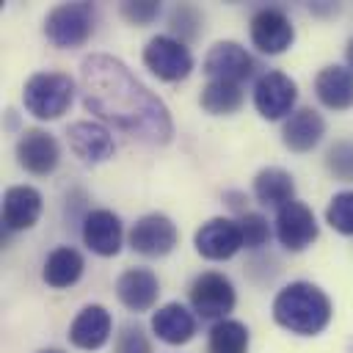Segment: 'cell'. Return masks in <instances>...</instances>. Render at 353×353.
I'll use <instances>...</instances> for the list:
<instances>
[{
  "instance_id": "cb8c5ba5",
  "label": "cell",
  "mask_w": 353,
  "mask_h": 353,
  "mask_svg": "<svg viewBox=\"0 0 353 353\" xmlns=\"http://www.w3.org/2000/svg\"><path fill=\"white\" fill-rule=\"evenodd\" d=\"M243 85L240 83H226V80H207V85L201 88V108L210 116H232L243 108Z\"/></svg>"
},
{
  "instance_id": "83f0119b",
  "label": "cell",
  "mask_w": 353,
  "mask_h": 353,
  "mask_svg": "<svg viewBox=\"0 0 353 353\" xmlns=\"http://www.w3.org/2000/svg\"><path fill=\"white\" fill-rule=\"evenodd\" d=\"M237 223H240V232H243V248L256 251V248L268 245V240H270V223H268L265 215H259V212H243L237 218Z\"/></svg>"
},
{
  "instance_id": "7c38bea8",
  "label": "cell",
  "mask_w": 353,
  "mask_h": 353,
  "mask_svg": "<svg viewBox=\"0 0 353 353\" xmlns=\"http://www.w3.org/2000/svg\"><path fill=\"white\" fill-rule=\"evenodd\" d=\"M193 245L196 251L204 256V259H212V262H223V259H232L240 248H243V232H240V223L234 218H210L204 221L196 234H193Z\"/></svg>"
},
{
  "instance_id": "5bb4252c",
  "label": "cell",
  "mask_w": 353,
  "mask_h": 353,
  "mask_svg": "<svg viewBox=\"0 0 353 353\" xmlns=\"http://www.w3.org/2000/svg\"><path fill=\"white\" fill-rule=\"evenodd\" d=\"M80 237L97 256H116L124 245V226L113 210H88L80 223Z\"/></svg>"
},
{
  "instance_id": "4316f807",
  "label": "cell",
  "mask_w": 353,
  "mask_h": 353,
  "mask_svg": "<svg viewBox=\"0 0 353 353\" xmlns=\"http://www.w3.org/2000/svg\"><path fill=\"white\" fill-rule=\"evenodd\" d=\"M168 22H171V36L188 44V41H193V39L199 36L201 14H199L196 6H190V3H179V6H174Z\"/></svg>"
},
{
  "instance_id": "f1b7e54d",
  "label": "cell",
  "mask_w": 353,
  "mask_h": 353,
  "mask_svg": "<svg viewBox=\"0 0 353 353\" xmlns=\"http://www.w3.org/2000/svg\"><path fill=\"white\" fill-rule=\"evenodd\" d=\"M325 165L336 179L353 182V141H336L325 154Z\"/></svg>"
},
{
  "instance_id": "9a60e30c",
  "label": "cell",
  "mask_w": 353,
  "mask_h": 353,
  "mask_svg": "<svg viewBox=\"0 0 353 353\" xmlns=\"http://www.w3.org/2000/svg\"><path fill=\"white\" fill-rule=\"evenodd\" d=\"M66 141H69V149L83 160V163H105L113 157L116 152V143H113V135L105 124L99 121H72L66 127Z\"/></svg>"
},
{
  "instance_id": "44dd1931",
  "label": "cell",
  "mask_w": 353,
  "mask_h": 353,
  "mask_svg": "<svg viewBox=\"0 0 353 353\" xmlns=\"http://www.w3.org/2000/svg\"><path fill=\"white\" fill-rule=\"evenodd\" d=\"M152 331L165 345H185L196 334V314L190 309H185L179 301L163 303L152 314Z\"/></svg>"
},
{
  "instance_id": "ba28073f",
  "label": "cell",
  "mask_w": 353,
  "mask_h": 353,
  "mask_svg": "<svg viewBox=\"0 0 353 353\" xmlns=\"http://www.w3.org/2000/svg\"><path fill=\"white\" fill-rule=\"evenodd\" d=\"M127 243L141 256H165V254H171L176 248L179 229L168 215L149 212V215H141L132 223V229L127 234Z\"/></svg>"
},
{
  "instance_id": "30bf717a",
  "label": "cell",
  "mask_w": 353,
  "mask_h": 353,
  "mask_svg": "<svg viewBox=\"0 0 353 353\" xmlns=\"http://www.w3.org/2000/svg\"><path fill=\"white\" fill-rule=\"evenodd\" d=\"M251 44L265 55H281L295 41V25L281 8H259L248 25Z\"/></svg>"
},
{
  "instance_id": "d6a6232c",
  "label": "cell",
  "mask_w": 353,
  "mask_h": 353,
  "mask_svg": "<svg viewBox=\"0 0 353 353\" xmlns=\"http://www.w3.org/2000/svg\"><path fill=\"white\" fill-rule=\"evenodd\" d=\"M39 353H63L61 347H44V350H39Z\"/></svg>"
},
{
  "instance_id": "277c9868",
  "label": "cell",
  "mask_w": 353,
  "mask_h": 353,
  "mask_svg": "<svg viewBox=\"0 0 353 353\" xmlns=\"http://www.w3.org/2000/svg\"><path fill=\"white\" fill-rule=\"evenodd\" d=\"M94 33V6L85 0L58 3L44 17V36L58 50H72L88 41Z\"/></svg>"
},
{
  "instance_id": "d4e9b609",
  "label": "cell",
  "mask_w": 353,
  "mask_h": 353,
  "mask_svg": "<svg viewBox=\"0 0 353 353\" xmlns=\"http://www.w3.org/2000/svg\"><path fill=\"white\" fill-rule=\"evenodd\" d=\"M248 342H251L248 325L226 317L210 328L207 347H210V353H248Z\"/></svg>"
},
{
  "instance_id": "1f68e13d",
  "label": "cell",
  "mask_w": 353,
  "mask_h": 353,
  "mask_svg": "<svg viewBox=\"0 0 353 353\" xmlns=\"http://www.w3.org/2000/svg\"><path fill=\"white\" fill-rule=\"evenodd\" d=\"M345 58H347V69L353 72V36H350V41H347V47H345Z\"/></svg>"
},
{
  "instance_id": "7402d4cb",
  "label": "cell",
  "mask_w": 353,
  "mask_h": 353,
  "mask_svg": "<svg viewBox=\"0 0 353 353\" xmlns=\"http://www.w3.org/2000/svg\"><path fill=\"white\" fill-rule=\"evenodd\" d=\"M254 196L262 207L281 210L284 204L295 201V179L290 171H284L279 165H268V168L256 171V176H254Z\"/></svg>"
},
{
  "instance_id": "8fae6325",
  "label": "cell",
  "mask_w": 353,
  "mask_h": 353,
  "mask_svg": "<svg viewBox=\"0 0 353 353\" xmlns=\"http://www.w3.org/2000/svg\"><path fill=\"white\" fill-rule=\"evenodd\" d=\"M273 226H276V240L287 251H306L317 240V232H320L312 207L298 199L284 204L281 210H276Z\"/></svg>"
},
{
  "instance_id": "603a6c76",
  "label": "cell",
  "mask_w": 353,
  "mask_h": 353,
  "mask_svg": "<svg viewBox=\"0 0 353 353\" xmlns=\"http://www.w3.org/2000/svg\"><path fill=\"white\" fill-rule=\"evenodd\" d=\"M83 270H85L83 254L72 245H58L55 251H50V256L44 262V270H41V279L52 290H66V287L80 281Z\"/></svg>"
},
{
  "instance_id": "5b68a950",
  "label": "cell",
  "mask_w": 353,
  "mask_h": 353,
  "mask_svg": "<svg viewBox=\"0 0 353 353\" xmlns=\"http://www.w3.org/2000/svg\"><path fill=\"white\" fill-rule=\"evenodd\" d=\"M143 66L154 77H160L165 83H176V80H185L193 72V55H190L185 41L174 39L171 33H160V36H152L146 41Z\"/></svg>"
},
{
  "instance_id": "484cf974",
  "label": "cell",
  "mask_w": 353,
  "mask_h": 353,
  "mask_svg": "<svg viewBox=\"0 0 353 353\" xmlns=\"http://www.w3.org/2000/svg\"><path fill=\"white\" fill-rule=\"evenodd\" d=\"M325 223L339 234H353V190H339L325 207Z\"/></svg>"
},
{
  "instance_id": "f546056e",
  "label": "cell",
  "mask_w": 353,
  "mask_h": 353,
  "mask_svg": "<svg viewBox=\"0 0 353 353\" xmlns=\"http://www.w3.org/2000/svg\"><path fill=\"white\" fill-rule=\"evenodd\" d=\"M113 353H152V342H149V336L143 334L141 325L127 323V325L119 331V336H116Z\"/></svg>"
},
{
  "instance_id": "7a4b0ae2",
  "label": "cell",
  "mask_w": 353,
  "mask_h": 353,
  "mask_svg": "<svg viewBox=\"0 0 353 353\" xmlns=\"http://www.w3.org/2000/svg\"><path fill=\"white\" fill-rule=\"evenodd\" d=\"M334 317L331 298L312 281H290L273 298V320L298 336H317Z\"/></svg>"
},
{
  "instance_id": "ac0fdd59",
  "label": "cell",
  "mask_w": 353,
  "mask_h": 353,
  "mask_svg": "<svg viewBox=\"0 0 353 353\" xmlns=\"http://www.w3.org/2000/svg\"><path fill=\"white\" fill-rule=\"evenodd\" d=\"M44 199L33 185H14L3 193V229L6 232H25L33 229L41 218Z\"/></svg>"
},
{
  "instance_id": "e0dca14e",
  "label": "cell",
  "mask_w": 353,
  "mask_h": 353,
  "mask_svg": "<svg viewBox=\"0 0 353 353\" xmlns=\"http://www.w3.org/2000/svg\"><path fill=\"white\" fill-rule=\"evenodd\" d=\"M113 331V317L102 303H88L83 306L72 325H69V342L80 350H99L108 345Z\"/></svg>"
},
{
  "instance_id": "6da1fadb",
  "label": "cell",
  "mask_w": 353,
  "mask_h": 353,
  "mask_svg": "<svg viewBox=\"0 0 353 353\" xmlns=\"http://www.w3.org/2000/svg\"><path fill=\"white\" fill-rule=\"evenodd\" d=\"M80 88L83 105L97 119L124 130L127 135L163 146L174 135V121L165 102L152 94L124 61L91 52L80 63Z\"/></svg>"
},
{
  "instance_id": "4fadbf2b",
  "label": "cell",
  "mask_w": 353,
  "mask_h": 353,
  "mask_svg": "<svg viewBox=\"0 0 353 353\" xmlns=\"http://www.w3.org/2000/svg\"><path fill=\"white\" fill-rule=\"evenodd\" d=\"M17 163L19 168H25L28 174L33 176H47L58 168L61 163V146L55 141L52 132L41 130V127H33V130H25L17 141Z\"/></svg>"
},
{
  "instance_id": "d6986e66",
  "label": "cell",
  "mask_w": 353,
  "mask_h": 353,
  "mask_svg": "<svg viewBox=\"0 0 353 353\" xmlns=\"http://www.w3.org/2000/svg\"><path fill=\"white\" fill-rule=\"evenodd\" d=\"M323 135H325V119L314 108H298L290 119H284L281 127V143L295 154L312 152L323 141Z\"/></svg>"
},
{
  "instance_id": "4dcf8cb0",
  "label": "cell",
  "mask_w": 353,
  "mask_h": 353,
  "mask_svg": "<svg viewBox=\"0 0 353 353\" xmlns=\"http://www.w3.org/2000/svg\"><path fill=\"white\" fill-rule=\"evenodd\" d=\"M119 11L130 25H149L160 17V3H154V0H127V3L119 6Z\"/></svg>"
},
{
  "instance_id": "9c48e42d",
  "label": "cell",
  "mask_w": 353,
  "mask_h": 353,
  "mask_svg": "<svg viewBox=\"0 0 353 353\" xmlns=\"http://www.w3.org/2000/svg\"><path fill=\"white\" fill-rule=\"evenodd\" d=\"M254 69L256 63L251 52L237 41H215L201 61V72L210 80H226V83H240V85L243 80L254 74Z\"/></svg>"
},
{
  "instance_id": "2e32d148",
  "label": "cell",
  "mask_w": 353,
  "mask_h": 353,
  "mask_svg": "<svg viewBox=\"0 0 353 353\" xmlns=\"http://www.w3.org/2000/svg\"><path fill=\"white\" fill-rule=\"evenodd\" d=\"M116 298L124 309L141 314L149 312L160 298V279L152 268H127L116 279Z\"/></svg>"
},
{
  "instance_id": "ffe728a7",
  "label": "cell",
  "mask_w": 353,
  "mask_h": 353,
  "mask_svg": "<svg viewBox=\"0 0 353 353\" xmlns=\"http://www.w3.org/2000/svg\"><path fill=\"white\" fill-rule=\"evenodd\" d=\"M314 97L328 110H350L353 108V72L347 66H323L314 77Z\"/></svg>"
},
{
  "instance_id": "52a82bcc",
  "label": "cell",
  "mask_w": 353,
  "mask_h": 353,
  "mask_svg": "<svg viewBox=\"0 0 353 353\" xmlns=\"http://www.w3.org/2000/svg\"><path fill=\"white\" fill-rule=\"evenodd\" d=\"M298 102V83L284 72H265L254 83V108L262 119L279 121L295 113Z\"/></svg>"
},
{
  "instance_id": "3957f363",
  "label": "cell",
  "mask_w": 353,
  "mask_h": 353,
  "mask_svg": "<svg viewBox=\"0 0 353 353\" xmlns=\"http://www.w3.org/2000/svg\"><path fill=\"white\" fill-rule=\"evenodd\" d=\"M74 99V80L66 72H36L25 80L22 105L41 121L61 119Z\"/></svg>"
},
{
  "instance_id": "8992f818",
  "label": "cell",
  "mask_w": 353,
  "mask_h": 353,
  "mask_svg": "<svg viewBox=\"0 0 353 353\" xmlns=\"http://www.w3.org/2000/svg\"><path fill=\"white\" fill-rule=\"evenodd\" d=\"M237 303V292L232 287V281L223 273L207 270L199 273L190 284V306L201 320H226V314L234 309Z\"/></svg>"
}]
</instances>
